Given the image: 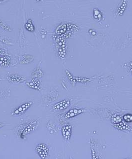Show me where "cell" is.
Returning a JSON list of instances; mask_svg holds the SVG:
<instances>
[{
	"label": "cell",
	"instance_id": "6da1fadb",
	"mask_svg": "<svg viewBox=\"0 0 132 159\" xmlns=\"http://www.w3.org/2000/svg\"><path fill=\"white\" fill-rule=\"evenodd\" d=\"M38 125H39V123L37 120H35L26 124L22 129L19 130L18 133V135L21 138L23 139L24 136L36 130V129L38 128Z\"/></svg>",
	"mask_w": 132,
	"mask_h": 159
},
{
	"label": "cell",
	"instance_id": "7a4b0ae2",
	"mask_svg": "<svg viewBox=\"0 0 132 159\" xmlns=\"http://www.w3.org/2000/svg\"><path fill=\"white\" fill-rule=\"evenodd\" d=\"M35 151L40 158L46 159L49 154V150L46 144L41 143L38 144L35 147Z\"/></svg>",
	"mask_w": 132,
	"mask_h": 159
},
{
	"label": "cell",
	"instance_id": "3957f363",
	"mask_svg": "<svg viewBox=\"0 0 132 159\" xmlns=\"http://www.w3.org/2000/svg\"><path fill=\"white\" fill-rule=\"evenodd\" d=\"M33 103V102H32V101L26 102L25 103L20 105L18 108L14 109V111H13L12 113H11V115H23L31 107Z\"/></svg>",
	"mask_w": 132,
	"mask_h": 159
},
{
	"label": "cell",
	"instance_id": "277c9868",
	"mask_svg": "<svg viewBox=\"0 0 132 159\" xmlns=\"http://www.w3.org/2000/svg\"><path fill=\"white\" fill-rule=\"evenodd\" d=\"M70 101L68 99L58 102L54 105L53 109L55 111H60L65 110L70 106Z\"/></svg>",
	"mask_w": 132,
	"mask_h": 159
},
{
	"label": "cell",
	"instance_id": "5b68a950",
	"mask_svg": "<svg viewBox=\"0 0 132 159\" xmlns=\"http://www.w3.org/2000/svg\"><path fill=\"white\" fill-rule=\"evenodd\" d=\"M7 80L10 83H22L26 80V79L24 77L15 74H12L7 76Z\"/></svg>",
	"mask_w": 132,
	"mask_h": 159
},
{
	"label": "cell",
	"instance_id": "8992f818",
	"mask_svg": "<svg viewBox=\"0 0 132 159\" xmlns=\"http://www.w3.org/2000/svg\"><path fill=\"white\" fill-rule=\"evenodd\" d=\"M27 87L31 88L32 89L40 91L41 90V83L38 79H32L31 81L28 82L26 83Z\"/></svg>",
	"mask_w": 132,
	"mask_h": 159
},
{
	"label": "cell",
	"instance_id": "52a82bcc",
	"mask_svg": "<svg viewBox=\"0 0 132 159\" xmlns=\"http://www.w3.org/2000/svg\"><path fill=\"white\" fill-rule=\"evenodd\" d=\"M71 125H66L64 126L62 129V133L63 137L66 140H70L72 134Z\"/></svg>",
	"mask_w": 132,
	"mask_h": 159
},
{
	"label": "cell",
	"instance_id": "ba28073f",
	"mask_svg": "<svg viewBox=\"0 0 132 159\" xmlns=\"http://www.w3.org/2000/svg\"><path fill=\"white\" fill-rule=\"evenodd\" d=\"M34 56L31 55H23L19 56V62L21 64H28L34 60Z\"/></svg>",
	"mask_w": 132,
	"mask_h": 159
},
{
	"label": "cell",
	"instance_id": "9c48e42d",
	"mask_svg": "<svg viewBox=\"0 0 132 159\" xmlns=\"http://www.w3.org/2000/svg\"><path fill=\"white\" fill-rule=\"evenodd\" d=\"M128 5V2L127 0H122L117 9V15H123L124 13L125 12Z\"/></svg>",
	"mask_w": 132,
	"mask_h": 159
},
{
	"label": "cell",
	"instance_id": "30bf717a",
	"mask_svg": "<svg viewBox=\"0 0 132 159\" xmlns=\"http://www.w3.org/2000/svg\"><path fill=\"white\" fill-rule=\"evenodd\" d=\"M83 112V110L78 108H73L68 111L65 115V117L66 119H70L75 117L76 116L80 115Z\"/></svg>",
	"mask_w": 132,
	"mask_h": 159
},
{
	"label": "cell",
	"instance_id": "8fae6325",
	"mask_svg": "<svg viewBox=\"0 0 132 159\" xmlns=\"http://www.w3.org/2000/svg\"><path fill=\"white\" fill-rule=\"evenodd\" d=\"M10 58L8 55L0 56V66L2 67H9L10 65Z\"/></svg>",
	"mask_w": 132,
	"mask_h": 159
},
{
	"label": "cell",
	"instance_id": "7c38bea8",
	"mask_svg": "<svg viewBox=\"0 0 132 159\" xmlns=\"http://www.w3.org/2000/svg\"><path fill=\"white\" fill-rule=\"evenodd\" d=\"M44 75V73L39 68H36L33 70L31 74V77L32 79H38L42 78Z\"/></svg>",
	"mask_w": 132,
	"mask_h": 159
},
{
	"label": "cell",
	"instance_id": "4fadbf2b",
	"mask_svg": "<svg viewBox=\"0 0 132 159\" xmlns=\"http://www.w3.org/2000/svg\"><path fill=\"white\" fill-rule=\"evenodd\" d=\"M10 95V90L6 89L3 91H0V101L8 98Z\"/></svg>",
	"mask_w": 132,
	"mask_h": 159
},
{
	"label": "cell",
	"instance_id": "5bb4252c",
	"mask_svg": "<svg viewBox=\"0 0 132 159\" xmlns=\"http://www.w3.org/2000/svg\"><path fill=\"white\" fill-rule=\"evenodd\" d=\"M25 27L27 31H29L33 32L35 30V27L33 25L31 19H29L27 20V22L25 24Z\"/></svg>",
	"mask_w": 132,
	"mask_h": 159
},
{
	"label": "cell",
	"instance_id": "9a60e30c",
	"mask_svg": "<svg viewBox=\"0 0 132 159\" xmlns=\"http://www.w3.org/2000/svg\"><path fill=\"white\" fill-rule=\"evenodd\" d=\"M114 124L115 125L116 127L121 130H128L129 128V126L127 124L122 122V121Z\"/></svg>",
	"mask_w": 132,
	"mask_h": 159
},
{
	"label": "cell",
	"instance_id": "2e32d148",
	"mask_svg": "<svg viewBox=\"0 0 132 159\" xmlns=\"http://www.w3.org/2000/svg\"><path fill=\"white\" fill-rule=\"evenodd\" d=\"M0 27L6 31H12V28H10V26H8V24H6L5 23L3 22V20L1 19H0Z\"/></svg>",
	"mask_w": 132,
	"mask_h": 159
},
{
	"label": "cell",
	"instance_id": "e0dca14e",
	"mask_svg": "<svg viewBox=\"0 0 132 159\" xmlns=\"http://www.w3.org/2000/svg\"><path fill=\"white\" fill-rule=\"evenodd\" d=\"M93 17L96 19H101L102 18V15L101 11L97 9L93 10Z\"/></svg>",
	"mask_w": 132,
	"mask_h": 159
},
{
	"label": "cell",
	"instance_id": "ac0fdd59",
	"mask_svg": "<svg viewBox=\"0 0 132 159\" xmlns=\"http://www.w3.org/2000/svg\"><path fill=\"white\" fill-rule=\"evenodd\" d=\"M123 119L127 122H130L132 121V115L127 114L124 116Z\"/></svg>",
	"mask_w": 132,
	"mask_h": 159
},
{
	"label": "cell",
	"instance_id": "d6986e66",
	"mask_svg": "<svg viewBox=\"0 0 132 159\" xmlns=\"http://www.w3.org/2000/svg\"><path fill=\"white\" fill-rule=\"evenodd\" d=\"M9 55V53H8V51L0 48V56H6V55Z\"/></svg>",
	"mask_w": 132,
	"mask_h": 159
},
{
	"label": "cell",
	"instance_id": "ffe728a7",
	"mask_svg": "<svg viewBox=\"0 0 132 159\" xmlns=\"http://www.w3.org/2000/svg\"><path fill=\"white\" fill-rule=\"evenodd\" d=\"M6 124L3 123H0V129L2 128V127H4V126H6Z\"/></svg>",
	"mask_w": 132,
	"mask_h": 159
},
{
	"label": "cell",
	"instance_id": "44dd1931",
	"mask_svg": "<svg viewBox=\"0 0 132 159\" xmlns=\"http://www.w3.org/2000/svg\"><path fill=\"white\" fill-rule=\"evenodd\" d=\"M8 0H0V4L5 3L6 2L8 1Z\"/></svg>",
	"mask_w": 132,
	"mask_h": 159
},
{
	"label": "cell",
	"instance_id": "7402d4cb",
	"mask_svg": "<svg viewBox=\"0 0 132 159\" xmlns=\"http://www.w3.org/2000/svg\"><path fill=\"white\" fill-rule=\"evenodd\" d=\"M130 70L132 72V62H131L130 64Z\"/></svg>",
	"mask_w": 132,
	"mask_h": 159
},
{
	"label": "cell",
	"instance_id": "603a6c76",
	"mask_svg": "<svg viewBox=\"0 0 132 159\" xmlns=\"http://www.w3.org/2000/svg\"><path fill=\"white\" fill-rule=\"evenodd\" d=\"M53 96L52 95V96H51V99H52V98H53ZM49 99H51V97H50Z\"/></svg>",
	"mask_w": 132,
	"mask_h": 159
},
{
	"label": "cell",
	"instance_id": "cb8c5ba5",
	"mask_svg": "<svg viewBox=\"0 0 132 159\" xmlns=\"http://www.w3.org/2000/svg\"><path fill=\"white\" fill-rule=\"evenodd\" d=\"M37 2H40L41 1H42V0H36Z\"/></svg>",
	"mask_w": 132,
	"mask_h": 159
}]
</instances>
